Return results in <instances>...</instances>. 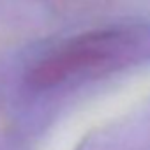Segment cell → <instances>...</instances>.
Segmentation results:
<instances>
[{
    "label": "cell",
    "instance_id": "cell-1",
    "mask_svg": "<svg viewBox=\"0 0 150 150\" xmlns=\"http://www.w3.org/2000/svg\"><path fill=\"white\" fill-rule=\"evenodd\" d=\"M150 55V25H118L58 42L39 57L27 78L35 88H51L115 71Z\"/></svg>",
    "mask_w": 150,
    "mask_h": 150
}]
</instances>
